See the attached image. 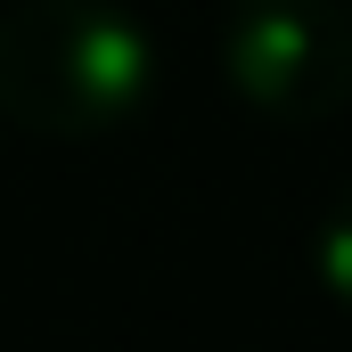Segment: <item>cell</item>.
<instances>
[{"label":"cell","instance_id":"6da1fadb","mask_svg":"<svg viewBox=\"0 0 352 352\" xmlns=\"http://www.w3.org/2000/svg\"><path fill=\"white\" fill-rule=\"evenodd\" d=\"M164 50L123 0H8L0 8V115L41 140H107L148 115Z\"/></svg>","mask_w":352,"mask_h":352},{"label":"cell","instance_id":"7a4b0ae2","mask_svg":"<svg viewBox=\"0 0 352 352\" xmlns=\"http://www.w3.org/2000/svg\"><path fill=\"white\" fill-rule=\"evenodd\" d=\"M221 82L263 123H328L352 107V8L344 0H230Z\"/></svg>","mask_w":352,"mask_h":352},{"label":"cell","instance_id":"3957f363","mask_svg":"<svg viewBox=\"0 0 352 352\" xmlns=\"http://www.w3.org/2000/svg\"><path fill=\"white\" fill-rule=\"evenodd\" d=\"M311 287L336 311H352V180L320 205V221H311Z\"/></svg>","mask_w":352,"mask_h":352}]
</instances>
